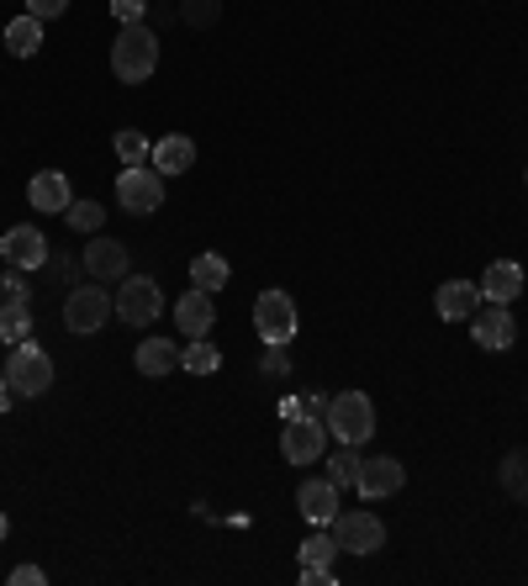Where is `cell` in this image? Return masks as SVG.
Instances as JSON below:
<instances>
[{
    "label": "cell",
    "mask_w": 528,
    "mask_h": 586,
    "mask_svg": "<svg viewBox=\"0 0 528 586\" xmlns=\"http://www.w3.org/2000/svg\"><path fill=\"white\" fill-rule=\"evenodd\" d=\"M154 69H159V32H154L148 21L123 27L117 42H111V75L123 85H143Z\"/></svg>",
    "instance_id": "6da1fadb"
},
{
    "label": "cell",
    "mask_w": 528,
    "mask_h": 586,
    "mask_svg": "<svg viewBox=\"0 0 528 586\" xmlns=\"http://www.w3.org/2000/svg\"><path fill=\"white\" fill-rule=\"evenodd\" d=\"M323 423H327V433H333L339 445L365 449L370 439H375V402H370L365 391H339V397H327Z\"/></svg>",
    "instance_id": "7a4b0ae2"
},
{
    "label": "cell",
    "mask_w": 528,
    "mask_h": 586,
    "mask_svg": "<svg viewBox=\"0 0 528 586\" xmlns=\"http://www.w3.org/2000/svg\"><path fill=\"white\" fill-rule=\"evenodd\" d=\"M6 385H11V397H21V402H38V397L53 391V360H48L38 344L21 339V344L11 349V364H6Z\"/></svg>",
    "instance_id": "3957f363"
},
{
    "label": "cell",
    "mask_w": 528,
    "mask_h": 586,
    "mask_svg": "<svg viewBox=\"0 0 528 586\" xmlns=\"http://www.w3.org/2000/svg\"><path fill=\"white\" fill-rule=\"evenodd\" d=\"M111 318H117V302L106 296V285H101V281L75 285V291L63 296V328H69V333H80V339L101 333V328L111 323Z\"/></svg>",
    "instance_id": "277c9868"
},
{
    "label": "cell",
    "mask_w": 528,
    "mask_h": 586,
    "mask_svg": "<svg viewBox=\"0 0 528 586\" xmlns=\"http://www.w3.org/2000/svg\"><path fill=\"white\" fill-rule=\"evenodd\" d=\"M327 534L339 539L344 555H375V549H387V524L370 507H339V518L327 524Z\"/></svg>",
    "instance_id": "5b68a950"
},
{
    "label": "cell",
    "mask_w": 528,
    "mask_h": 586,
    "mask_svg": "<svg viewBox=\"0 0 528 586\" xmlns=\"http://www.w3.org/2000/svg\"><path fill=\"white\" fill-rule=\"evenodd\" d=\"M117 206L133 212V217H154L164 206V175L154 164H133L117 175Z\"/></svg>",
    "instance_id": "8992f818"
},
{
    "label": "cell",
    "mask_w": 528,
    "mask_h": 586,
    "mask_svg": "<svg viewBox=\"0 0 528 586\" xmlns=\"http://www.w3.org/2000/svg\"><path fill=\"white\" fill-rule=\"evenodd\" d=\"M117 318H123L127 328H148V323H159V312H164V291L154 275H127L123 285H117Z\"/></svg>",
    "instance_id": "52a82bcc"
},
{
    "label": "cell",
    "mask_w": 528,
    "mask_h": 586,
    "mask_svg": "<svg viewBox=\"0 0 528 586\" xmlns=\"http://www.w3.org/2000/svg\"><path fill=\"white\" fill-rule=\"evenodd\" d=\"M296 302H291V291H260V302H254V328H260L264 344H291L296 339Z\"/></svg>",
    "instance_id": "ba28073f"
},
{
    "label": "cell",
    "mask_w": 528,
    "mask_h": 586,
    "mask_svg": "<svg viewBox=\"0 0 528 586\" xmlns=\"http://www.w3.org/2000/svg\"><path fill=\"white\" fill-rule=\"evenodd\" d=\"M323 445H327V423L323 418H296V423H285L281 433V455L285 466H317L323 460Z\"/></svg>",
    "instance_id": "9c48e42d"
},
{
    "label": "cell",
    "mask_w": 528,
    "mask_h": 586,
    "mask_svg": "<svg viewBox=\"0 0 528 586\" xmlns=\"http://www.w3.org/2000/svg\"><path fill=\"white\" fill-rule=\"evenodd\" d=\"M407 486V466L402 460H391V455H375V460H360V481L354 491L365 497V502H387Z\"/></svg>",
    "instance_id": "30bf717a"
},
{
    "label": "cell",
    "mask_w": 528,
    "mask_h": 586,
    "mask_svg": "<svg viewBox=\"0 0 528 586\" xmlns=\"http://www.w3.org/2000/svg\"><path fill=\"white\" fill-rule=\"evenodd\" d=\"M80 264H85V275L90 281H127L133 270H127V243H117V238H101V233H90V248L80 254Z\"/></svg>",
    "instance_id": "8fae6325"
},
{
    "label": "cell",
    "mask_w": 528,
    "mask_h": 586,
    "mask_svg": "<svg viewBox=\"0 0 528 586\" xmlns=\"http://www.w3.org/2000/svg\"><path fill=\"white\" fill-rule=\"evenodd\" d=\"M0 254H6V264H11V270H42V264H48V238H42V227H32V223L6 227Z\"/></svg>",
    "instance_id": "7c38bea8"
},
{
    "label": "cell",
    "mask_w": 528,
    "mask_h": 586,
    "mask_svg": "<svg viewBox=\"0 0 528 586\" xmlns=\"http://www.w3.org/2000/svg\"><path fill=\"white\" fill-rule=\"evenodd\" d=\"M476 344L487 349V354H502V349H512V339H518V323H512V312L508 306H497V302H487V306H476Z\"/></svg>",
    "instance_id": "4fadbf2b"
},
{
    "label": "cell",
    "mask_w": 528,
    "mask_h": 586,
    "mask_svg": "<svg viewBox=\"0 0 528 586\" xmlns=\"http://www.w3.org/2000/svg\"><path fill=\"white\" fill-rule=\"evenodd\" d=\"M296 507H302V518L312 528H327L333 524V518H339V486L327 481H302L296 486Z\"/></svg>",
    "instance_id": "5bb4252c"
},
{
    "label": "cell",
    "mask_w": 528,
    "mask_h": 586,
    "mask_svg": "<svg viewBox=\"0 0 528 586\" xmlns=\"http://www.w3.org/2000/svg\"><path fill=\"white\" fill-rule=\"evenodd\" d=\"M27 202H32V212H69V202H75V191H69V175L63 169H38L32 175V185H27Z\"/></svg>",
    "instance_id": "9a60e30c"
},
{
    "label": "cell",
    "mask_w": 528,
    "mask_h": 586,
    "mask_svg": "<svg viewBox=\"0 0 528 586\" xmlns=\"http://www.w3.org/2000/svg\"><path fill=\"white\" fill-rule=\"evenodd\" d=\"M217 323V306H212V291H185L180 306H175V328H180V339H206Z\"/></svg>",
    "instance_id": "2e32d148"
},
{
    "label": "cell",
    "mask_w": 528,
    "mask_h": 586,
    "mask_svg": "<svg viewBox=\"0 0 528 586\" xmlns=\"http://www.w3.org/2000/svg\"><path fill=\"white\" fill-rule=\"evenodd\" d=\"M481 296L497 306H512L524 296V264L518 260H491L487 275H481Z\"/></svg>",
    "instance_id": "e0dca14e"
},
{
    "label": "cell",
    "mask_w": 528,
    "mask_h": 586,
    "mask_svg": "<svg viewBox=\"0 0 528 586\" xmlns=\"http://www.w3.org/2000/svg\"><path fill=\"white\" fill-rule=\"evenodd\" d=\"M133 364H138V375H148V381H164V375L180 370V344L175 339H143Z\"/></svg>",
    "instance_id": "ac0fdd59"
},
{
    "label": "cell",
    "mask_w": 528,
    "mask_h": 586,
    "mask_svg": "<svg viewBox=\"0 0 528 586\" xmlns=\"http://www.w3.org/2000/svg\"><path fill=\"white\" fill-rule=\"evenodd\" d=\"M148 164L159 169L164 180H169V175H185V169L196 164V143L185 138V133H164V138L154 143V154H148Z\"/></svg>",
    "instance_id": "d6986e66"
},
{
    "label": "cell",
    "mask_w": 528,
    "mask_h": 586,
    "mask_svg": "<svg viewBox=\"0 0 528 586\" xmlns=\"http://www.w3.org/2000/svg\"><path fill=\"white\" fill-rule=\"evenodd\" d=\"M433 306H439L444 323H466V318H476V306H481V291L470 281H444L439 296H433Z\"/></svg>",
    "instance_id": "ffe728a7"
},
{
    "label": "cell",
    "mask_w": 528,
    "mask_h": 586,
    "mask_svg": "<svg viewBox=\"0 0 528 586\" xmlns=\"http://www.w3.org/2000/svg\"><path fill=\"white\" fill-rule=\"evenodd\" d=\"M6 48L17 53V59H32L42 48V21L38 17H11L6 21Z\"/></svg>",
    "instance_id": "44dd1931"
},
{
    "label": "cell",
    "mask_w": 528,
    "mask_h": 586,
    "mask_svg": "<svg viewBox=\"0 0 528 586\" xmlns=\"http://www.w3.org/2000/svg\"><path fill=\"white\" fill-rule=\"evenodd\" d=\"M227 281H233V264H227L223 254H196V260H190V285H196V291H223Z\"/></svg>",
    "instance_id": "7402d4cb"
},
{
    "label": "cell",
    "mask_w": 528,
    "mask_h": 586,
    "mask_svg": "<svg viewBox=\"0 0 528 586\" xmlns=\"http://www.w3.org/2000/svg\"><path fill=\"white\" fill-rule=\"evenodd\" d=\"M27 333H32V306L21 302V296H11V302L0 306V344L17 349Z\"/></svg>",
    "instance_id": "603a6c76"
},
{
    "label": "cell",
    "mask_w": 528,
    "mask_h": 586,
    "mask_svg": "<svg viewBox=\"0 0 528 586\" xmlns=\"http://www.w3.org/2000/svg\"><path fill=\"white\" fill-rule=\"evenodd\" d=\"M180 370H190V375H217V370H223V354H217L212 339H190V344L180 349Z\"/></svg>",
    "instance_id": "cb8c5ba5"
},
{
    "label": "cell",
    "mask_w": 528,
    "mask_h": 586,
    "mask_svg": "<svg viewBox=\"0 0 528 586\" xmlns=\"http://www.w3.org/2000/svg\"><path fill=\"white\" fill-rule=\"evenodd\" d=\"M497 476H502V491H508L512 502H528V445H524V449H512L508 460H502V470H497Z\"/></svg>",
    "instance_id": "d4e9b609"
},
{
    "label": "cell",
    "mask_w": 528,
    "mask_h": 586,
    "mask_svg": "<svg viewBox=\"0 0 528 586\" xmlns=\"http://www.w3.org/2000/svg\"><path fill=\"white\" fill-rule=\"evenodd\" d=\"M327 481L339 486V491L360 481V445H339V455L327 460Z\"/></svg>",
    "instance_id": "484cf974"
},
{
    "label": "cell",
    "mask_w": 528,
    "mask_h": 586,
    "mask_svg": "<svg viewBox=\"0 0 528 586\" xmlns=\"http://www.w3.org/2000/svg\"><path fill=\"white\" fill-rule=\"evenodd\" d=\"M148 154H154V143L143 138L138 127H123V133H117V159H123V169H133V164H148Z\"/></svg>",
    "instance_id": "4316f807"
},
{
    "label": "cell",
    "mask_w": 528,
    "mask_h": 586,
    "mask_svg": "<svg viewBox=\"0 0 528 586\" xmlns=\"http://www.w3.org/2000/svg\"><path fill=\"white\" fill-rule=\"evenodd\" d=\"M339 555H344V549H339V539L323 528V534H312V539L302 545V566H333Z\"/></svg>",
    "instance_id": "83f0119b"
},
{
    "label": "cell",
    "mask_w": 528,
    "mask_h": 586,
    "mask_svg": "<svg viewBox=\"0 0 528 586\" xmlns=\"http://www.w3.org/2000/svg\"><path fill=\"white\" fill-rule=\"evenodd\" d=\"M63 223L80 227V233H101L106 223V206L101 202H69V212H63Z\"/></svg>",
    "instance_id": "f1b7e54d"
},
{
    "label": "cell",
    "mask_w": 528,
    "mask_h": 586,
    "mask_svg": "<svg viewBox=\"0 0 528 586\" xmlns=\"http://www.w3.org/2000/svg\"><path fill=\"white\" fill-rule=\"evenodd\" d=\"M185 27H217L223 21V0H180Z\"/></svg>",
    "instance_id": "f546056e"
},
{
    "label": "cell",
    "mask_w": 528,
    "mask_h": 586,
    "mask_svg": "<svg viewBox=\"0 0 528 586\" xmlns=\"http://www.w3.org/2000/svg\"><path fill=\"white\" fill-rule=\"evenodd\" d=\"M264 375H275V381L291 375V354H285V344H264Z\"/></svg>",
    "instance_id": "4dcf8cb0"
},
{
    "label": "cell",
    "mask_w": 528,
    "mask_h": 586,
    "mask_svg": "<svg viewBox=\"0 0 528 586\" xmlns=\"http://www.w3.org/2000/svg\"><path fill=\"white\" fill-rule=\"evenodd\" d=\"M63 11H69V0H27V17L38 21H59Z\"/></svg>",
    "instance_id": "1f68e13d"
},
{
    "label": "cell",
    "mask_w": 528,
    "mask_h": 586,
    "mask_svg": "<svg viewBox=\"0 0 528 586\" xmlns=\"http://www.w3.org/2000/svg\"><path fill=\"white\" fill-rule=\"evenodd\" d=\"M111 11H117V21H123V27H133V21H143L148 0H111Z\"/></svg>",
    "instance_id": "d6a6232c"
},
{
    "label": "cell",
    "mask_w": 528,
    "mask_h": 586,
    "mask_svg": "<svg viewBox=\"0 0 528 586\" xmlns=\"http://www.w3.org/2000/svg\"><path fill=\"white\" fill-rule=\"evenodd\" d=\"M333 566H302V586H333Z\"/></svg>",
    "instance_id": "836d02e7"
},
{
    "label": "cell",
    "mask_w": 528,
    "mask_h": 586,
    "mask_svg": "<svg viewBox=\"0 0 528 586\" xmlns=\"http://www.w3.org/2000/svg\"><path fill=\"white\" fill-rule=\"evenodd\" d=\"M42 582H48V576H42L38 566H17V570H11V586H42Z\"/></svg>",
    "instance_id": "e575fe53"
},
{
    "label": "cell",
    "mask_w": 528,
    "mask_h": 586,
    "mask_svg": "<svg viewBox=\"0 0 528 586\" xmlns=\"http://www.w3.org/2000/svg\"><path fill=\"white\" fill-rule=\"evenodd\" d=\"M327 412V397H306V418H323Z\"/></svg>",
    "instance_id": "d590c367"
},
{
    "label": "cell",
    "mask_w": 528,
    "mask_h": 586,
    "mask_svg": "<svg viewBox=\"0 0 528 586\" xmlns=\"http://www.w3.org/2000/svg\"><path fill=\"white\" fill-rule=\"evenodd\" d=\"M11 407V385H6V370H0V412Z\"/></svg>",
    "instance_id": "8d00e7d4"
},
{
    "label": "cell",
    "mask_w": 528,
    "mask_h": 586,
    "mask_svg": "<svg viewBox=\"0 0 528 586\" xmlns=\"http://www.w3.org/2000/svg\"><path fill=\"white\" fill-rule=\"evenodd\" d=\"M6 534H11V518H6V512H0V539H6Z\"/></svg>",
    "instance_id": "74e56055"
},
{
    "label": "cell",
    "mask_w": 528,
    "mask_h": 586,
    "mask_svg": "<svg viewBox=\"0 0 528 586\" xmlns=\"http://www.w3.org/2000/svg\"><path fill=\"white\" fill-rule=\"evenodd\" d=\"M524 185H528V169H524Z\"/></svg>",
    "instance_id": "f35d334b"
}]
</instances>
